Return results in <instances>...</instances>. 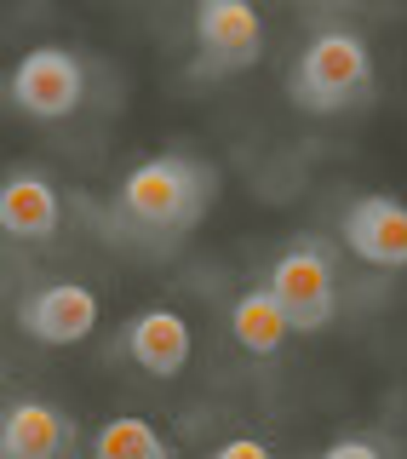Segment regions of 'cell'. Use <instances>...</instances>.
<instances>
[{
  "label": "cell",
  "mask_w": 407,
  "mask_h": 459,
  "mask_svg": "<svg viewBox=\"0 0 407 459\" xmlns=\"http://www.w3.org/2000/svg\"><path fill=\"white\" fill-rule=\"evenodd\" d=\"M207 459H275V454H270L258 437H229V442H218Z\"/></svg>",
  "instance_id": "5bb4252c"
},
{
  "label": "cell",
  "mask_w": 407,
  "mask_h": 459,
  "mask_svg": "<svg viewBox=\"0 0 407 459\" xmlns=\"http://www.w3.org/2000/svg\"><path fill=\"white\" fill-rule=\"evenodd\" d=\"M115 351H121L133 368H143L150 379H178V373L190 368V356H195V333H190V322H184L178 310L155 305V310H138L133 322L121 327V344H115Z\"/></svg>",
  "instance_id": "ba28073f"
},
{
  "label": "cell",
  "mask_w": 407,
  "mask_h": 459,
  "mask_svg": "<svg viewBox=\"0 0 407 459\" xmlns=\"http://www.w3.org/2000/svg\"><path fill=\"white\" fill-rule=\"evenodd\" d=\"M86 459H178V448L138 413H121V420H104L92 430V448Z\"/></svg>",
  "instance_id": "7c38bea8"
},
{
  "label": "cell",
  "mask_w": 407,
  "mask_h": 459,
  "mask_svg": "<svg viewBox=\"0 0 407 459\" xmlns=\"http://www.w3.org/2000/svg\"><path fill=\"white\" fill-rule=\"evenodd\" d=\"M6 104L29 121H69L86 104V64L69 47H29L6 75Z\"/></svg>",
  "instance_id": "5b68a950"
},
{
  "label": "cell",
  "mask_w": 407,
  "mask_h": 459,
  "mask_svg": "<svg viewBox=\"0 0 407 459\" xmlns=\"http://www.w3.org/2000/svg\"><path fill=\"white\" fill-rule=\"evenodd\" d=\"M229 339H236L247 356H275L293 339V316L281 310V299L270 293V281L236 293V305H229Z\"/></svg>",
  "instance_id": "8fae6325"
},
{
  "label": "cell",
  "mask_w": 407,
  "mask_h": 459,
  "mask_svg": "<svg viewBox=\"0 0 407 459\" xmlns=\"http://www.w3.org/2000/svg\"><path fill=\"white\" fill-rule=\"evenodd\" d=\"M0 224L23 247H47L64 230V195H57V184L40 167H12L6 184H0Z\"/></svg>",
  "instance_id": "30bf717a"
},
{
  "label": "cell",
  "mask_w": 407,
  "mask_h": 459,
  "mask_svg": "<svg viewBox=\"0 0 407 459\" xmlns=\"http://www.w3.org/2000/svg\"><path fill=\"white\" fill-rule=\"evenodd\" d=\"M379 64H373L368 35L356 29H322V35L304 40V52L287 69V98L304 115H339L351 104H368Z\"/></svg>",
  "instance_id": "7a4b0ae2"
},
{
  "label": "cell",
  "mask_w": 407,
  "mask_h": 459,
  "mask_svg": "<svg viewBox=\"0 0 407 459\" xmlns=\"http://www.w3.org/2000/svg\"><path fill=\"white\" fill-rule=\"evenodd\" d=\"M264 281H270V293L281 299V310L293 316V333H322V327L339 322V299H344L339 253H333L322 236H293L270 258Z\"/></svg>",
  "instance_id": "3957f363"
},
{
  "label": "cell",
  "mask_w": 407,
  "mask_h": 459,
  "mask_svg": "<svg viewBox=\"0 0 407 459\" xmlns=\"http://www.w3.org/2000/svg\"><path fill=\"white\" fill-rule=\"evenodd\" d=\"M195 57H190V81H229L264 57V18L253 0H195Z\"/></svg>",
  "instance_id": "277c9868"
},
{
  "label": "cell",
  "mask_w": 407,
  "mask_h": 459,
  "mask_svg": "<svg viewBox=\"0 0 407 459\" xmlns=\"http://www.w3.org/2000/svg\"><path fill=\"white\" fill-rule=\"evenodd\" d=\"M98 293L86 281H40L18 299V327L35 344H81L98 327Z\"/></svg>",
  "instance_id": "52a82bcc"
},
{
  "label": "cell",
  "mask_w": 407,
  "mask_h": 459,
  "mask_svg": "<svg viewBox=\"0 0 407 459\" xmlns=\"http://www.w3.org/2000/svg\"><path fill=\"white\" fill-rule=\"evenodd\" d=\"M316 459H390V448L379 437H368V430H351V437H333Z\"/></svg>",
  "instance_id": "4fadbf2b"
},
{
  "label": "cell",
  "mask_w": 407,
  "mask_h": 459,
  "mask_svg": "<svg viewBox=\"0 0 407 459\" xmlns=\"http://www.w3.org/2000/svg\"><path fill=\"white\" fill-rule=\"evenodd\" d=\"M322 6H333V0H322Z\"/></svg>",
  "instance_id": "9a60e30c"
},
{
  "label": "cell",
  "mask_w": 407,
  "mask_h": 459,
  "mask_svg": "<svg viewBox=\"0 0 407 459\" xmlns=\"http://www.w3.org/2000/svg\"><path fill=\"white\" fill-rule=\"evenodd\" d=\"M339 241L373 270H407V201L385 190L356 195L339 219Z\"/></svg>",
  "instance_id": "8992f818"
},
{
  "label": "cell",
  "mask_w": 407,
  "mask_h": 459,
  "mask_svg": "<svg viewBox=\"0 0 407 459\" xmlns=\"http://www.w3.org/2000/svg\"><path fill=\"white\" fill-rule=\"evenodd\" d=\"M212 201H218V167L190 155V150H161V155H143V161L115 184L109 212L133 230V236L178 241L207 219Z\"/></svg>",
  "instance_id": "6da1fadb"
},
{
  "label": "cell",
  "mask_w": 407,
  "mask_h": 459,
  "mask_svg": "<svg viewBox=\"0 0 407 459\" xmlns=\"http://www.w3.org/2000/svg\"><path fill=\"white\" fill-rule=\"evenodd\" d=\"M75 425L47 396H12L0 413V459H69Z\"/></svg>",
  "instance_id": "9c48e42d"
}]
</instances>
